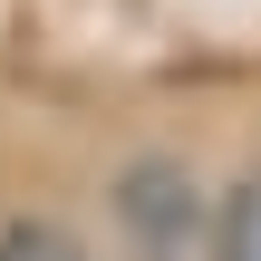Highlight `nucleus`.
<instances>
[{
  "mask_svg": "<svg viewBox=\"0 0 261 261\" xmlns=\"http://www.w3.org/2000/svg\"><path fill=\"white\" fill-rule=\"evenodd\" d=\"M203 184L174 165V155H136L126 174H116V223H126V242L155 261H184L194 252V232H203Z\"/></svg>",
  "mask_w": 261,
  "mask_h": 261,
  "instance_id": "1",
  "label": "nucleus"
},
{
  "mask_svg": "<svg viewBox=\"0 0 261 261\" xmlns=\"http://www.w3.org/2000/svg\"><path fill=\"white\" fill-rule=\"evenodd\" d=\"M203 242H213V261H261V174L223 184V203L203 213Z\"/></svg>",
  "mask_w": 261,
  "mask_h": 261,
  "instance_id": "2",
  "label": "nucleus"
},
{
  "mask_svg": "<svg viewBox=\"0 0 261 261\" xmlns=\"http://www.w3.org/2000/svg\"><path fill=\"white\" fill-rule=\"evenodd\" d=\"M0 261H87V242L58 223H0Z\"/></svg>",
  "mask_w": 261,
  "mask_h": 261,
  "instance_id": "3",
  "label": "nucleus"
},
{
  "mask_svg": "<svg viewBox=\"0 0 261 261\" xmlns=\"http://www.w3.org/2000/svg\"><path fill=\"white\" fill-rule=\"evenodd\" d=\"M136 261H155V252H136Z\"/></svg>",
  "mask_w": 261,
  "mask_h": 261,
  "instance_id": "4",
  "label": "nucleus"
}]
</instances>
